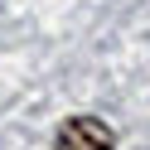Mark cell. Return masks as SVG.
I'll list each match as a JSON object with an SVG mask.
<instances>
[{"instance_id": "1", "label": "cell", "mask_w": 150, "mask_h": 150, "mask_svg": "<svg viewBox=\"0 0 150 150\" xmlns=\"http://www.w3.org/2000/svg\"><path fill=\"white\" fill-rule=\"evenodd\" d=\"M53 150H116V136H111V126L97 121V116H68L58 126Z\"/></svg>"}]
</instances>
